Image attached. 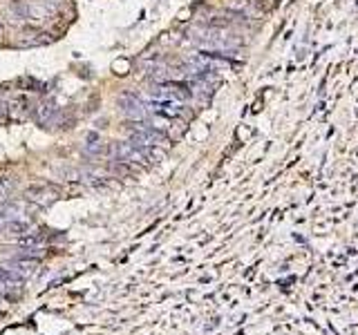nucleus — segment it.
Here are the masks:
<instances>
[{
    "instance_id": "1",
    "label": "nucleus",
    "mask_w": 358,
    "mask_h": 335,
    "mask_svg": "<svg viewBox=\"0 0 358 335\" xmlns=\"http://www.w3.org/2000/svg\"><path fill=\"white\" fill-rule=\"evenodd\" d=\"M150 98H157V100H177V103H186V100L190 98V89H186L184 85H179V83L164 81V83H155L152 85Z\"/></svg>"
},
{
    "instance_id": "2",
    "label": "nucleus",
    "mask_w": 358,
    "mask_h": 335,
    "mask_svg": "<svg viewBox=\"0 0 358 335\" xmlns=\"http://www.w3.org/2000/svg\"><path fill=\"white\" fill-rule=\"evenodd\" d=\"M119 107L128 119L137 121V123H145L150 117V112L145 110V105L141 103V98H137V96H121L119 98Z\"/></svg>"
},
{
    "instance_id": "3",
    "label": "nucleus",
    "mask_w": 358,
    "mask_h": 335,
    "mask_svg": "<svg viewBox=\"0 0 358 335\" xmlns=\"http://www.w3.org/2000/svg\"><path fill=\"white\" fill-rule=\"evenodd\" d=\"M164 141L162 132H157L155 128H139L132 137V145H159Z\"/></svg>"
}]
</instances>
